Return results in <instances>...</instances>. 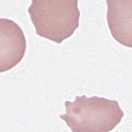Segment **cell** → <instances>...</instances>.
Returning <instances> with one entry per match:
<instances>
[{
    "label": "cell",
    "instance_id": "277c9868",
    "mask_svg": "<svg viewBox=\"0 0 132 132\" xmlns=\"http://www.w3.org/2000/svg\"><path fill=\"white\" fill-rule=\"evenodd\" d=\"M107 23L111 36L132 48V0H106Z\"/></svg>",
    "mask_w": 132,
    "mask_h": 132
},
{
    "label": "cell",
    "instance_id": "6da1fadb",
    "mask_svg": "<svg viewBox=\"0 0 132 132\" xmlns=\"http://www.w3.org/2000/svg\"><path fill=\"white\" fill-rule=\"evenodd\" d=\"M65 114L60 115L72 132H109L120 123L124 112L116 100L93 96H77L66 101Z\"/></svg>",
    "mask_w": 132,
    "mask_h": 132
},
{
    "label": "cell",
    "instance_id": "7a4b0ae2",
    "mask_svg": "<svg viewBox=\"0 0 132 132\" xmlns=\"http://www.w3.org/2000/svg\"><path fill=\"white\" fill-rule=\"evenodd\" d=\"M28 12L37 36L58 44L79 27L78 0H31Z\"/></svg>",
    "mask_w": 132,
    "mask_h": 132
},
{
    "label": "cell",
    "instance_id": "3957f363",
    "mask_svg": "<svg viewBox=\"0 0 132 132\" xmlns=\"http://www.w3.org/2000/svg\"><path fill=\"white\" fill-rule=\"evenodd\" d=\"M0 72L14 68L24 58L26 40L22 29L12 20L0 19Z\"/></svg>",
    "mask_w": 132,
    "mask_h": 132
}]
</instances>
